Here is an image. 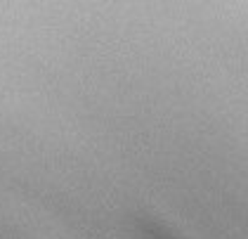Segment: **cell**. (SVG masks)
Returning <instances> with one entry per match:
<instances>
[]
</instances>
